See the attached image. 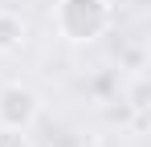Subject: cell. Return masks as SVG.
Here are the masks:
<instances>
[{
  "label": "cell",
  "instance_id": "obj_1",
  "mask_svg": "<svg viewBox=\"0 0 151 147\" xmlns=\"http://www.w3.org/2000/svg\"><path fill=\"white\" fill-rule=\"evenodd\" d=\"M110 24V4L106 0H57V33L74 45L98 41Z\"/></svg>",
  "mask_w": 151,
  "mask_h": 147
},
{
  "label": "cell",
  "instance_id": "obj_3",
  "mask_svg": "<svg viewBox=\"0 0 151 147\" xmlns=\"http://www.w3.org/2000/svg\"><path fill=\"white\" fill-rule=\"evenodd\" d=\"M21 41H25V21H21L17 12L0 8V53H12V49H21Z\"/></svg>",
  "mask_w": 151,
  "mask_h": 147
},
{
  "label": "cell",
  "instance_id": "obj_4",
  "mask_svg": "<svg viewBox=\"0 0 151 147\" xmlns=\"http://www.w3.org/2000/svg\"><path fill=\"white\" fill-rule=\"evenodd\" d=\"M0 147H33V143H29L25 131H17V127H0Z\"/></svg>",
  "mask_w": 151,
  "mask_h": 147
},
{
  "label": "cell",
  "instance_id": "obj_2",
  "mask_svg": "<svg viewBox=\"0 0 151 147\" xmlns=\"http://www.w3.org/2000/svg\"><path fill=\"white\" fill-rule=\"evenodd\" d=\"M37 110H41V98L33 94L29 86H21V82L0 86V127L29 131V122L37 119Z\"/></svg>",
  "mask_w": 151,
  "mask_h": 147
}]
</instances>
